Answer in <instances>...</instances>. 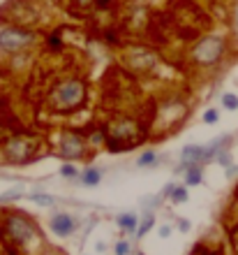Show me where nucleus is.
Returning <instances> with one entry per match:
<instances>
[{
  "label": "nucleus",
  "mask_w": 238,
  "mask_h": 255,
  "mask_svg": "<svg viewBox=\"0 0 238 255\" xmlns=\"http://www.w3.org/2000/svg\"><path fill=\"white\" fill-rule=\"evenodd\" d=\"M169 235H171V225H162V228H159V237H162V239H166Z\"/></svg>",
  "instance_id": "nucleus-23"
},
{
  "label": "nucleus",
  "mask_w": 238,
  "mask_h": 255,
  "mask_svg": "<svg viewBox=\"0 0 238 255\" xmlns=\"http://www.w3.org/2000/svg\"><path fill=\"white\" fill-rule=\"evenodd\" d=\"M171 200L173 202H185L187 200V188H180V186H176L171 193Z\"/></svg>",
  "instance_id": "nucleus-17"
},
{
  "label": "nucleus",
  "mask_w": 238,
  "mask_h": 255,
  "mask_svg": "<svg viewBox=\"0 0 238 255\" xmlns=\"http://www.w3.org/2000/svg\"><path fill=\"white\" fill-rule=\"evenodd\" d=\"M225 51V40L222 37H206L194 47L192 56L194 61L201 63V65H213V63L220 61V56Z\"/></svg>",
  "instance_id": "nucleus-2"
},
{
  "label": "nucleus",
  "mask_w": 238,
  "mask_h": 255,
  "mask_svg": "<svg viewBox=\"0 0 238 255\" xmlns=\"http://www.w3.org/2000/svg\"><path fill=\"white\" fill-rule=\"evenodd\" d=\"M222 105H225V109H238V98L234 93H225L222 95Z\"/></svg>",
  "instance_id": "nucleus-14"
},
{
  "label": "nucleus",
  "mask_w": 238,
  "mask_h": 255,
  "mask_svg": "<svg viewBox=\"0 0 238 255\" xmlns=\"http://www.w3.org/2000/svg\"><path fill=\"white\" fill-rule=\"evenodd\" d=\"M33 40L35 37L26 30H16V28L0 30V49H5V51H21L28 44H33Z\"/></svg>",
  "instance_id": "nucleus-3"
},
{
  "label": "nucleus",
  "mask_w": 238,
  "mask_h": 255,
  "mask_svg": "<svg viewBox=\"0 0 238 255\" xmlns=\"http://www.w3.org/2000/svg\"><path fill=\"white\" fill-rule=\"evenodd\" d=\"M81 5H88V2H93V0H79Z\"/></svg>",
  "instance_id": "nucleus-25"
},
{
  "label": "nucleus",
  "mask_w": 238,
  "mask_h": 255,
  "mask_svg": "<svg viewBox=\"0 0 238 255\" xmlns=\"http://www.w3.org/2000/svg\"><path fill=\"white\" fill-rule=\"evenodd\" d=\"M28 151H30V146H28L26 141H12L9 146H7V158L14 162H19V160H26L28 158Z\"/></svg>",
  "instance_id": "nucleus-8"
},
{
  "label": "nucleus",
  "mask_w": 238,
  "mask_h": 255,
  "mask_svg": "<svg viewBox=\"0 0 238 255\" xmlns=\"http://www.w3.org/2000/svg\"><path fill=\"white\" fill-rule=\"evenodd\" d=\"M218 160L222 162V165H227V167H232V158H229V153H227V151H220Z\"/></svg>",
  "instance_id": "nucleus-22"
},
{
  "label": "nucleus",
  "mask_w": 238,
  "mask_h": 255,
  "mask_svg": "<svg viewBox=\"0 0 238 255\" xmlns=\"http://www.w3.org/2000/svg\"><path fill=\"white\" fill-rule=\"evenodd\" d=\"M155 158H158V155L153 153V151H146V153L141 155L139 160H137V165H139V167H146V165H153V162H155Z\"/></svg>",
  "instance_id": "nucleus-16"
},
{
  "label": "nucleus",
  "mask_w": 238,
  "mask_h": 255,
  "mask_svg": "<svg viewBox=\"0 0 238 255\" xmlns=\"http://www.w3.org/2000/svg\"><path fill=\"white\" fill-rule=\"evenodd\" d=\"M60 174L67 176V179H72V176H77V167H74V165H70V162H65V165L60 167Z\"/></svg>",
  "instance_id": "nucleus-18"
},
{
  "label": "nucleus",
  "mask_w": 238,
  "mask_h": 255,
  "mask_svg": "<svg viewBox=\"0 0 238 255\" xmlns=\"http://www.w3.org/2000/svg\"><path fill=\"white\" fill-rule=\"evenodd\" d=\"M180 160H183V165H187V167H192V165H199V162L208 160L206 146H197V144H190V146L183 148V153H180Z\"/></svg>",
  "instance_id": "nucleus-7"
},
{
  "label": "nucleus",
  "mask_w": 238,
  "mask_h": 255,
  "mask_svg": "<svg viewBox=\"0 0 238 255\" xmlns=\"http://www.w3.org/2000/svg\"><path fill=\"white\" fill-rule=\"evenodd\" d=\"M178 230L180 232H187L190 230V221H178Z\"/></svg>",
  "instance_id": "nucleus-24"
},
{
  "label": "nucleus",
  "mask_w": 238,
  "mask_h": 255,
  "mask_svg": "<svg viewBox=\"0 0 238 255\" xmlns=\"http://www.w3.org/2000/svg\"><path fill=\"white\" fill-rule=\"evenodd\" d=\"M7 232L16 244H28L35 237V228L21 216H9L7 218Z\"/></svg>",
  "instance_id": "nucleus-4"
},
{
  "label": "nucleus",
  "mask_w": 238,
  "mask_h": 255,
  "mask_svg": "<svg viewBox=\"0 0 238 255\" xmlns=\"http://www.w3.org/2000/svg\"><path fill=\"white\" fill-rule=\"evenodd\" d=\"M116 255H130V244H127V242H118V244H116Z\"/></svg>",
  "instance_id": "nucleus-21"
},
{
  "label": "nucleus",
  "mask_w": 238,
  "mask_h": 255,
  "mask_svg": "<svg viewBox=\"0 0 238 255\" xmlns=\"http://www.w3.org/2000/svg\"><path fill=\"white\" fill-rule=\"evenodd\" d=\"M218 119H220L218 109H208V112L204 114V121H206V123H218Z\"/></svg>",
  "instance_id": "nucleus-19"
},
{
  "label": "nucleus",
  "mask_w": 238,
  "mask_h": 255,
  "mask_svg": "<svg viewBox=\"0 0 238 255\" xmlns=\"http://www.w3.org/2000/svg\"><path fill=\"white\" fill-rule=\"evenodd\" d=\"M21 188L19 190H9V193H5V195H0V202H9V200H16V197H21Z\"/></svg>",
  "instance_id": "nucleus-20"
},
{
  "label": "nucleus",
  "mask_w": 238,
  "mask_h": 255,
  "mask_svg": "<svg viewBox=\"0 0 238 255\" xmlns=\"http://www.w3.org/2000/svg\"><path fill=\"white\" fill-rule=\"evenodd\" d=\"M83 95H86L83 84H81L79 79H70V81H65V84L58 86L53 102H56L58 109H72V107H77V105L83 102Z\"/></svg>",
  "instance_id": "nucleus-1"
},
{
  "label": "nucleus",
  "mask_w": 238,
  "mask_h": 255,
  "mask_svg": "<svg viewBox=\"0 0 238 255\" xmlns=\"http://www.w3.org/2000/svg\"><path fill=\"white\" fill-rule=\"evenodd\" d=\"M153 223H155V218H153V214H148V216H146V218H144V223H141V228L137 230V235H139V237H144L146 232H148V230L153 228Z\"/></svg>",
  "instance_id": "nucleus-15"
},
{
  "label": "nucleus",
  "mask_w": 238,
  "mask_h": 255,
  "mask_svg": "<svg viewBox=\"0 0 238 255\" xmlns=\"http://www.w3.org/2000/svg\"><path fill=\"white\" fill-rule=\"evenodd\" d=\"M51 230L58 237H70L74 230H77V223H74V218L70 214H53Z\"/></svg>",
  "instance_id": "nucleus-6"
},
{
  "label": "nucleus",
  "mask_w": 238,
  "mask_h": 255,
  "mask_svg": "<svg viewBox=\"0 0 238 255\" xmlns=\"http://www.w3.org/2000/svg\"><path fill=\"white\" fill-rule=\"evenodd\" d=\"M81 153H83V141L72 132L63 134V139H60V155L72 160V158H79Z\"/></svg>",
  "instance_id": "nucleus-5"
},
{
  "label": "nucleus",
  "mask_w": 238,
  "mask_h": 255,
  "mask_svg": "<svg viewBox=\"0 0 238 255\" xmlns=\"http://www.w3.org/2000/svg\"><path fill=\"white\" fill-rule=\"evenodd\" d=\"M118 225L120 230H125V232H137V225H139V218L134 214H120L118 216Z\"/></svg>",
  "instance_id": "nucleus-10"
},
{
  "label": "nucleus",
  "mask_w": 238,
  "mask_h": 255,
  "mask_svg": "<svg viewBox=\"0 0 238 255\" xmlns=\"http://www.w3.org/2000/svg\"><path fill=\"white\" fill-rule=\"evenodd\" d=\"M199 181H201V172H199L197 165L187 167V174H185V183H187V186H197Z\"/></svg>",
  "instance_id": "nucleus-12"
},
{
  "label": "nucleus",
  "mask_w": 238,
  "mask_h": 255,
  "mask_svg": "<svg viewBox=\"0 0 238 255\" xmlns=\"http://www.w3.org/2000/svg\"><path fill=\"white\" fill-rule=\"evenodd\" d=\"M132 134H134V126L130 121L125 123H118V126H113L111 128V141H118V139H132Z\"/></svg>",
  "instance_id": "nucleus-9"
},
{
  "label": "nucleus",
  "mask_w": 238,
  "mask_h": 255,
  "mask_svg": "<svg viewBox=\"0 0 238 255\" xmlns=\"http://www.w3.org/2000/svg\"><path fill=\"white\" fill-rule=\"evenodd\" d=\"M99 179H102V172H99V169H86V172L81 174V181L86 183V186H97Z\"/></svg>",
  "instance_id": "nucleus-11"
},
{
  "label": "nucleus",
  "mask_w": 238,
  "mask_h": 255,
  "mask_svg": "<svg viewBox=\"0 0 238 255\" xmlns=\"http://www.w3.org/2000/svg\"><path fill=\"white\" fill-rule=\"evenodd\" d=\"M33 202H37V204H42V207H49V204H53V197L51 195H44V193H33L28 195Z\"/></svg>",
  "instance_id": "nucleus-13"
}]
</instances>
